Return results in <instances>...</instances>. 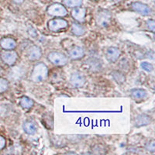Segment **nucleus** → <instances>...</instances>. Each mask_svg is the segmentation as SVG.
I'll list each match as a JSON object with an SVG mask.
<instances>
[{"label":"nucleus","mask_w":155,"mask_h":155,"mask_svg":"<svg viewBox=\"0 0 155 155\" xmlns=\"http://www.w3.org/2000/svg\"><path fill=\"white\" fill-rule=\"evenodd\" d=\"M48 73L49 70L48 66L44 63L39 62L34 65V69L32 71L30 79L32 81L36 83L42 82L48 78Z\"/></svg>","instance_id":"obj_1"},{"label":"nucleus","mask_w":155,"mask_h":155,"mask_svg":"<svg viewBox=\"0 0 155 155\" xmlns=\"http://www.w3.org/2000/svg\"><path fill=\"white\" fill-rule=\"evenodd\" d=\"M48 59L52 64L58 67L66 65L68 62V57L64 54L58 52V51H52L48 54Z\"/></svg>","instance_id":"obj_2"},{"label":"nucleus","mask_w":155,"mask_h":155,"mask_svg":"<svg viewBox=\"0 0 155 155\" xmlns=\"http://www.w3.org/2000/svg\"><path fill=\"white\" fill-rule=\"evenodd\" d=\"M112 21V14L107 9H101L95 15L96 24L100 27H107Z\"/></svg>","instance_id":"obj_3"},{"label":"nucleus","mask_w":155,"mask_h":155,"mask_svg":"<svg viewBox=\"0 0 155 155\" xmlns=\"http://www.w3.org/2000/svg\"><path fill=\"white\" fill-rule=\"evenodd\" d=\"M48 14L54 17H64L67 16L68 10L63 4L53 3L50 5L47 9Z\"/></svg>","instance_id":"obj_4"},{"label":"nucleus","mask_w":155,"mask_h":155,"mask_svg":"<svg viewBox=\"0 0 155 155\" xmlns=\"http://www.w3.org/2000/svg\"><path fill=\"white\" fill-rule=\"evenodd\" d=\"M68 27V21L62 18L52 19L48 23V27L51 32H58L61 30L67 28Z\"/></svg>","instance_id":"obj_5"},{"label":"nucleus","mask_w":155,"mask_h":155,"mask_svg":"<svg viewBox=\"0 0 155 155\" xmlns=\"http://www.w3.org/2000/svg\"><path fill=\"white\" fill-rule=\"evenodd\" d=\"M0 56H1L2 61L9 66L14 65L18 59V54L13 50L2 51Z\"/></svg>","instance_id":"obj_6"},{"label":"nucleus","mask_w":155,"mask_h":155,"mask_svg":"<svg viewBox=\"0 0 155 155\" xmlns=\"http://www.w3.org/2000/svg\"><path fill=\"white\" fill-rule=\"evenodd\" d=\"M86 82L85 76L79 71H76L71 74L70 78V84L74 88H81Z\"/></svg>","instance_id":"obj_7"},{"label":"nucleus","mask_w":155,"mask_h":155,"mask_svg":"<svg viewBox=\"0 0 155 155\" xmlns=\"http://www.w3.org/2000/svg\"><path fill=\"white\" fill-rule=\"evenodd\" d=\"M131 9L142 16H149L151 14V9L149 5L140 2H134L131 3Z\"/></svg>","instance_id":"obj_8"},{"label":"nucleus","mask_w":155,"mask_h":155,"mask_svg":"<svg viewBox=\"0 0 155 155\" xmlns=\"http://www.w3.org/2000/svg\"><path fill=\"white\" fill-rule=\"evenodd\" d=\"M27 58L31 61H36L40 60L42 57L41 48L37 45H32L27 50Z\"/></svg>","instance_id":"obj_9"},{"label":"nucleus","mask_w":155,"mask_h":155,"mask_svg":"<svg viewBox=\"0 0 155 155\" xmlns=\"http://www.w3.org/2000/svg\"><path fill=\"white\" fill-rule=\"evenodd\" d=\"M152 123L151 116L145 113H141L136 116L134 120V126L136 127H142L150 125Z\"/></svg>","instance_id":"obj_10"},{"label":"nucleus","mask_w":155,"mask_h":155,"mask_svg":"<svg viewBox=\"0 0 155 155\" xmlns=\"http://www.w3.org/2000/svg\"><path fill=\"white\" fill-rule=\"evenodd\" d=\"M120 54H121V53H120V49L116 47H109L106 51V60L109 63L116 62L119 59Z\"/></svg>","instance_id":"obj_11"},{"label":"nucleus","mask_w":155,"mask_h":155,"mask_svg":"<svg viewBox=\"0 0 155 155\" xmlns=\"http://www.w3.org/2000/svg\"><path fill=\"white\" fill-rule=\"evenodd\" d=\"M71 15L72 16L73 19L76 20L78 23H83L85 20V16H86V9L85 8L78 7L74 8L71 12Z\"/></svg>","instance_id":"obj_12"},{"label":"nucleus","mask_w":155,"mask_h":155,"mask_svg":"<svg viewBox=\"0 0 155 155\" xmlns=\"http://www.w3.org/2000/svg\"><path fill=\"white\" fill-rule=\"evenodd\" d=\"M85 64L88 67V69L92 72H97L102 69V61L99 59L95 58H88V60L85 61Z\"/></svg>","instance_id":"obj_13"},{"label":"nucleus","mask_w":155,"mask_h":155,"mask_svg":"<svg viewBox=\"0 0 155 155\" xmlns=\"http://www.w3.org/2000/svg\"><path fill=\"white\" fill-rule=\"evenodd\" d=\"M68 56L72 60H79L85 56V50L80 46H73L69 50Z\"/></svg>","instance_id":"obj_14"},{"label":"nucleus","mask_w":155,"mask_h":155,"mask_svg":"<svg viewBox=\"0 0 155 155\" xmlns=\"http://www.w3.org/2000/svg\"><path fill=\"white\" fill-rule=\"evenodd\" d=\"M130 96L136 102H141L146 99L147 96V92L143 88H134L130 91Z\"/></svg>","instance_id":"obj_15"},{"label":"nucleus","mask_w":155,"mask_h":155,"mask_svg":"<svg viewBox=\"0 0 155 155\" xmlns=\"http://www.w3.org/2000/svg\"><path fill=\"white\" fill-rule=\"evenodd\" d=\"M0 46L4 50H13L16 48V42L13 38L4 37L0 40Z\"/></svg>","instance_id":"obj_16"},{"label":"nucleus","mask_w":155,"mask_h":155,"mask_svg":"<svg viewBox=\"0 0 155 155\" xmlns=\"http://www.w3.org/2000/svg\"><path fill=\"white\" fill-rule=\"evenodd\" d=\"M71 30L72 32V34L77 36V37H81V36L85 35V33H86L85 27L82 26L81 23H78V22H73L71 23Z\"/></svg>","instance_id":"obj_17"},{"label":"nucleus","mask_w":155,"mask_h":155,"mask_svg":"<svg viewBox=\"0 0 155 155\" xmlns=\"http://www.w3.org/2000/svg\"><path fill=\"white\" fill-rule=\"evenodd\" d=\"M23 129L24 132L28 135H34L37 132V126L35 122L27 120L23 124Z\"/></svg>","instance_id":"obj_18"},{"label":"nucleus","mask_w":155,"mask_h":155,"mask_svg":"<svg viewBox=\"0 0 155 155\" xmlns=\"http://www.w3.org/2000/svg\"><path fill=\"white\" fill-rule=\"evenodd\" d=\"M19 106L23 109H31L34 106V101L27 96H23L19 99Z\"/></svg>","instance_id":"obj_19"},{"label":"nucleus","mask_w":155,"mask_h":155,"mask_svg":"<svg viewBox=\"0 0 155 155\" xmlns=\"http://www.w3.org/2000/svg\"><path fill=\"white\" fill-rule=\"evenodd\" d=\"M111 74L114 81L118 84H124L126 81L125 74L120 71H113Z\"/></svg>","instance_id":"obj_20"},{"label":"nucleus","mask_w":155,"mask_h":155,"mask_svg":"<svg viewBox=\"0 0 155 155\" xmlns=\"http://www.w3.org/2000/svg\"><path fill=\"white\" fill-rule=\"evenodd\" d=\"M83 0H63L64 5L69 8H75L81 6Z\"/></svg>","instance_id":"obj_21"},{"label":"nucleus","mask_w":155,"mask_h":155,"mask_svg":"<svg viewBox=\"0 0 155 155\" xmlns=\"http://www.w3.org/2000/svg\"><path fill=\"white\" fill-rule=\"evenodd\" d=\"M145 150L150 153H153L155 151V140H150L147 142H146L144 145Z\"/></svg>","instance_id":"obj_22"},{"label":"nucleus","mask_w":155,"mask_h":155,"mask_svg":"<svg viewBox=\"0 0 155 155\" xmlns=\"http://www.w3.org/2000/svg\"><path fill=\"white\" fill-rule=\"evenodd\" d=\"M9 88V81L4 78H0V93L5 92Z\"/></svg>","instance_id":"obj_23"},{"label":"nucleus","mask_w":155,"mask_h":155,"mask_svg":"<svg viewBox=\"0 0 155 155\" xmlns=\"http://www.w3.org/2000/svg\"><path fill=\"white\" fill-rule=\"evenodd\" d=\"M141 68L147 72H151L153 71V66L151 63L147 61H143L140 63Z\"/></svg>","instance_id":"obj_24"},{"label":"nucleus","mask_w":155,"mask_h":155,"mask_svg":"<svg viewBox=\"0 0 155 155\" xmlns=\"http://www.w3.org/2000/svg\"><path fill=\"white\" fill-rule=\"evenodd\" d=\"M146 26L147 27V29L149 30H150L151 32H154V29H155V22L153 19H150L147 20L146 22Z\"/></svg>","instance_id":"obj_25"},{"label":"nucleus","mask_w":155,"mask_h":155,"mask_svg":"<svg viewBox=\"0 0 155 155\" xmlns=\"http://www.w3.org/2000/svg\"><path fill=\"white\" fill-rule=\"evenodd\" d=\"M5 143H6V141H5V138L2 136H0V150H2L5 147Z\"/></svg>","instance_id":"obj_26"},{"label":"nucleus","mask_w":155,"mask_h":155,"mask_svg":"<svg viewBox=\"0 0 155 155\" xmlns=\"http://www.w3.org/2000/svg\"><path fill=\"white\" fill-rule=\"evenodd\" d=\"M13 2L16 4H22L24 2V0H13Z\"/></svg>","instance_id":"obj_27"}]
</instances>
